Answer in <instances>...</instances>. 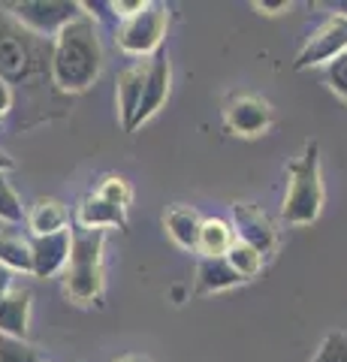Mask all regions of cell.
<instances>
[{
	"mask_svg": "<svg viewBox=\"0 0 347 362\" xmlns=\"http://www.w3.org/2000/svg\"><path fill=\"white\" fill-rule=\"evenodd\" d=\"M100 70H103V45H100L97 21L85 13L54 37L52 78L58 90L79 94L97 82Z\"/></svg>",
	"mask_w": 347,
	"mask_h": 362,
	"instance_id": "6da1fadb",
	"label": "cell"
},
{
	"mask_svg": "<svg viewBox=\"0 0 347 362\" xmlns=\"http://www.w3.org/2000/svg\"><path fill=\"white\" fill-rule=\"evenodd\" d=\"M70 263L64 269V290L76 302H97L103 296V245L106 230H70Z\"/></svg>",
	"mask_w": 347,
	"mask_h": 362,
	"instance_id": "7a4b0ae2",
	"label": "cell"
},
{
	"mask_svg": "<svg viewBox=\"0 0 347 362\" xmlns=\"http://www.w3.org/2000/svg\"><path fill=\"white\" fill-rule=\"evenodd\" d=\"M290 190L284 197V221L290 226H308L320 218L323 209V181H320V145L308 142L299 160L287 166Z\"/></svg>",
	"mask_w": 347,
	"mask_h": 362,
	"instance_id": "3957f363",
	"label": "cell"
},
{
	"mask_svg": "<svg viewBox=\"0 0 347 362\" xmlns=\"http://www.w3.org/2000/svg\"><path fill=\"white\" fill-rule=\"evenodd\" d=\"M166 28H170V6L145 0V6L136 16L124 18L115 28V42L121 52L133 54V58H148L163 45Z\"/></svg>",
	"mask_w": 347,
	"mask_h": 362,
	"instance_id": "277c9868",
	"label": "cell"
},
{
	"mask_svg": "<svg viewBox=\"0 0 347 362\" xmlns=\"http://www.w3.org/2000/svg\"><path fill=\"white\" fill-rule=\"evenodd\" d=\"M6 9L21 28H28L37 37L52 40L66 25H73L79 16H85L82 4H76V0H21V4H9Z\"/></svg>",
	"mask_w": 347,
	"mask_h": 362,
	"instance_id": "5b68a950",
	"label": "cell"
},
{
	"mask_svg": "<svg viewBox=\"0 0 347 362\" xmlns=\"http://www.w3.org/2000/svg\"><path fill=\"white\" fill-rule=\"evenodd\" d=\"M347 52V18L344 16H329L323 25L311 33L308 42L302 45L296 54L293 66L296 70H311V66H327L335 58Z\"/></svg>",
	"mask_w": 347,
	"mask_h": 362,
	"instance_id": "8992f818",
	"label": "cell"
},
{
	"mask_svg": "<svg viewBox=\"0 0 347 362\" xmlns=\"http://www.w3.org/2000/svg\"><path fill=\"white\" fill-rule=\"evenodd\" d=\"M170 85H172V66H170V54H166V49L160 45L148 61V73H145V85H142V100H139L136 118H133V130L158 115V109L166 103V97H170Z\"/></svg>",
	"mask_w": 347,
	"mask_h": 362,
	"instance_id": "52a82bcc",
	"label": "cell"
},
{
	"mask_svg": "<svg viewBox=\"0 0 347 362\" xmlns=\"http://www.w3.org/2000/svg\"><path fill=\"white\" fill-rule=\"evenodd\" d=\"M30 259H33V272L37 278H54L58 272L66 269L70 263V245H73V233H54V235H30Z\"/></svg>",
	"mask_w": 347,
	"mask_h": 362,
	"instance_id": "ba28073f",
	"label": "cell"
},
{
	"mask_svg": "<svg viewBox=\"0 0 347 362\" xmlns=\"http://www.w3.org/2000/svg\"><path fill=\"white\" fill-rule=\"evenodd\" d=\"M233 233H236V242L251 245L254 251H260L263 257L275 247V230L269 223L266 214L251 206V202H236L233 206Z\"/></svg>",
	"mask_w": 347,
	"mask_h": 362,
	"instance_id": "9c48e42d",
	"label": "cell"
},
{
	"mask_svg": "<svg viewBox=\"0 0 347 362\" xmlns=\"http://www.w3.org/2000/svg\"><path fill=\"white\" fill-rule=\"evenodd\" d=\"M223 121H227V130L236 136H260L269 124H272V106L260 97H236L223 112Z\"/></svg>",
	"mask_w": 347,
	"mask_h": 362,
	"instance_id": "30bf717a",
	"label": "cell"
},
{
	"mask_svg": "<svg viewBox=\"0 0 347 362\" xmlns=\"http://www.w3.org/2000/svg\"><path fill=\"white\" fill-rule=\"evenodd\" d=\"M33 66V54L28 40L16 28L0 21V78L4 82H21Z\"/></svg>",
	"mask_w": 347,
	"mask_h": 362,
	"instance_id": "8fae6325",
	"label": "cell"
},
{
	"mask_svg": "<svg viewBox=\"0 0 347 362\" xmlns=\"http://www.w3.org/2000/svg\"><path fill=\"white\" fill-rule=\"evenodd\" d=\"M145 73H148V61L127 66L115 82V103H118V118L121 127L133 130V118H136L139 100H142V85H145Z\"/></svg>",
	"mask_w": 347,
	"mask_h": 362,
	"instance_id": "7c38bea8",
	"label": "cell"
},
{
	"mask_svg": "<svg viewBox=\"0 0 347 362\" xmlns=\"http://www.w3.org/2000/svg\"><path fill=\"white\" fill-rule=\"evenodd\" d=\"M242 284V278L233 272L227 263V257H203L196 266V281H194V293L196 296H215L220 290H230Z\"/></svg>",
	"mask_w": 347,
	"mask_h": 362,
	"instance_id": "4fadbf2b",
	"label": "cell"
},
{
	"mask_svg": "<svg viewBox=\"0 0 347 362\" xmlns=\"http://www.w3.org/2000/svg\"><path fill=\"white\" fill-rule=\"evenodd\" d=\"M76 223H79V230H124L127 211L94 194L82 202L79 211H76Z\"/></svg>",
	"mask_w": 347,
	"mask_h": 362,
	"instance_id": "5bb4252c",
	"label": "cell"
},
{
	"mask_svg": "<svg viewBox=\"0 0 347 362\" xmlns=\"http://www.w3.org/2000/svg\"><path fill=\"white\" fill-rule=\"evenodd\" d=\"M30 290L13 287L6 299L0 302V335L13 338H28V323H30Z\"/></svg>",
	"mask_w": 347,
	"mask_h": 362,
	"instance_id": "9a60e30c",
	"label": "cell"
},
{
	"mask_svg": "<svg viewBox=\"0 0 347 362\" xmlns=\"http://www.w3.org/2000/svg\"><path fill=\"white\" fill-rule=\"evenodd\" d=\"M25 223L30 235H54L70 230V214L58 199H37L30 211H25Z\"/></svg>",
	"mask_w": 347,
	"mask_h": 362,
	"instance_id": "2e32d148",
	"label": "cell"
},
{
	"mask_svg": "<svg viewBox=\"0 0 347 362\" xmlns=\"http://www.w3.org/2000/svg\"><path fill=\"white\" fill-rule=\"evenodd\" d=\"M199 226H203V218H199L194 209L175 206L170 214H166V233H170V239L182 247V251H196Z\"/></svg>",
	"mask_w": 347,
	"mask_h": 362,
	"instance_id": "e0dca14e",
	"label": "cell"
},
{
	"mask_svg": "<svg viewBox=\"0 0 347 362\" xmlns=\"http://www.w3.org/2000/svg\"><path fill=\"white\" fill-rule=\"evenodd\" d=\"M236 245V233H233V223H227L223 218H206L199 226V242L196 251L203 257H227V251Z\"/></svg>",
	"mask_w": 347,
	"mask_h": 362,
	"instance_id": "ac0fdd59",
	"label": "cell"
},
{
	"mask_svg": "<svg viewBox=\"0 0 347 362\" xmlns=\"http://www.w3.org/2000/svg\"><path fill=\"white\" fill-rule=\"evenodd\" d=\"M0 266L9 272H33V259H30V242L21 233H0Z\"/></svg>",
	"mask_w": 347,
	"mask_h": 362,
	"instance_id": "d6986e66",
	"label": "cell"
},
{
	"mask_svg": "<svg viewBox=\"0 0 347 362\" xmlns=\"http://www.w3.org/2000/svg\"><path fill=\"white\" fill-rule=\"evenodd\" d=\"M227 263L233 266V272L242 278V281H251L260 275V269H263V254L260 251H254L251 245H245V242H236L227 251Z\"/></svg>",
	"mask_w": 347,
	"mask_h": 362,
	"instance_id": "ffe728a7",
	"label": "cell"
},
{
	"mask_svg": "<svg viewBox=\"0 0 347 362\" xmlns=\"http://www.w3.org/2000/svg\"><path fill=\"white\" fill-rule=\"evenodd\" d=\"M0 221L9 223V226H18L25 221V206H21L16 187L9 185L6 173H0Z\"/></svg>",
	"mask_w": 347,
	"mask_h": 362,
	"instance_id": "44dd1931",
	"label": "cell"
},
{
	"mask_svg": "<svg viewBox=\"0 0 347 362\" xmlns=\"http://www.w3.org/2000/svg\"><path fill=\"white\" fill-rule=\"evenodd\" d=\"M0 362H42V356L28 338L0 335Z\"/></svg>",
	"mask_w": 347,
	"mask_h": 362,
	"instance_id": "7402d4cb",
	"label": "cell"
},
{
	"mask_svg": "<svg viewBox=\"0 0 347 362\" xmlns=\"http://www.w3.org/2000/svg\"><path fill=\"white\" fill-rule=\"evenodd\" d=\"M97 197H100V199H106V202H112V206H118V209H124V211H127L130 199H133V190H130V185H127L124 178L109 175V178L100 181Z\"/></svg>",
	"mask_w": 347,
	"mask_h": 362,
	"instance_id": "603a6c76",
	"label": "cell"
},
{
	"mask_svg": "<svg viewBox=\"0 0 347 362\" xmlns=\"http://www.w3.org/2000/svg\"><path fill=\"white\" fill-rule=\"evenodd\" d=\"M311 362H347V332H329Z\"/></svg>",
	"mask_w": 347,
	"mask_h": 362,
	"instance_id": "cb8c5ba5",
	"label": "cell"
},
{
	"mask_svg": "<svg viewBox=\"0 0 347 362\" xmlns=\"http://www.w3.org/2000/svg\"><path fill=\"white\" fill-rule=\"evenodd\" d=\"M327 85L341 100H347V52L341 54V58H335L332 64H327Z\"/></svg>",
	"mask_w": 347,
	"mask_h": 362,
	"instance_id": "d4e9b609",
	"label": "cell"
},
{
	"mask_svg": "<svg viewBox=\"0 0 347 362\" xmlns=\"http://www.w3.org/2000/svg\"><path fill=\"white\" fill-rule=\"evenodd\" d=\"M13 281H16V272H9V269L0 266V302H4V299H6V293L16 287Z\"/></svg>",
	"mask_w": 347,
	"mask_h": 362,
	"instance_id": "484cf974",
	"label": "cell"
},
{
	"mask_svg": "<svg viewBox=\"0 0 347 362\" xmlns=\"http://www.w3.org/2000/svg\"><path fill=\"white\" fill-rule=\"evenodd\" d=\"M9 106H13V88H9V82L0 78V115H6Z\"/></svg>",
	"mask_w": 347,
	"mask_h": 362,
	"instance_id": "4316f807",
	"label": "cell"
},
{
	"mask_svg": "<svg viewBox=\"0 0 347 362\" xmlns=\"http://www.w3.org/2000/svg\"><path fill=\"white\" fill-rule=\"evenodd\" d=\"M260 13H266V16H275V13H281V9H287L290 4L287 0H278V4H254Z\"/></svg>",
	"mask_w": 347,
	"mask_h": 362,
	"instance_id": "83f0119b",
	"label": "cell"
},
{
	"mask_svg": "<svg viewBox=\"0 0 347 362\" xmlns=\"http://www.w3.org/2000/svg\"><path fill=\"white\" fill-rule=\"evenodd\" d=\"M9 169H13V157H6L0 151V173H9Z\"/></svg>",
	"mask_w": 347,
	"mask_h": 362,
	"instance_id": "f1b7e54d",
	"label": "cell"
},
{
	"mask_svg": "<svg viewBox=\"0 0 347 362\" xmlns=\"http://www.w3.org/2000/svg\"><path fill=\"white\" fill-rule=\"evenodd\" d=\"M115 362H151V359H145V356H124V359H115Z\"/></svg>",
	"mask_w": 347,
	"mask_h": 362,
	"instance_id": "f546056e",
	"label": "cell"
},
{
	"mask_svg": "<svg viewBox=\"0 0 347 362\" xmlns=\"http://www.w3.org/2000/svg\"><path fill=\"white\" fill-rule=\"evenodd\" d=\"M335 9H339L335 16H344V18H347V0H344V4H335Z\"/></svg>",
	"mask_w": 347,
	"mask_h": 362,
	"instance_id": "4dcf8cb0",
	"label": "cell"
}]
</instances>
